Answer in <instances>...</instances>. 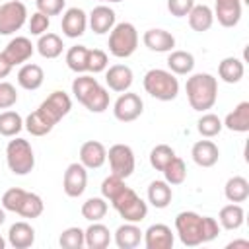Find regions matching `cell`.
<instances>
[{
    "instance_id": "6da1fadb",
    "label": "cell",
    "mask_w": 249,
    "mask_h": 249,
    "mask_svg": "<svg viewBox=\"0 0 249 249\" xmlns=\"http://www.w3.org/2000/svg\"><path fill=\"white\" fill-rule=\"evenodd\" d=\"M175 231L183 245L196 247L218 237L220 224L210 216H200L196 212L185 210L175 216Z\"/></svg>"
},
{
    "instance_id": "7a4b0ae2",
    "label": "cell",
    "mask_w": 249,
    "mask_h": 249,
    "mask_svg": "<svg viewBox=\"0 0 249 249\" xmlns=\"http://www.w3.org/2000/svg\"><path fill=\"white\" fill-rule=\"evenodd\" d=\"M185 91H187L189 105L195 111H200V113L208 111L214 107L218 99V80L208 72L193 74L191 78H187Z\"/></svg>"
},
{
    "instance_id": "3957f363",
    "label": "cell",
    "mask_w": 249,
    "mask_h": 249,
    "mask_svg": "<svg viewBox=\"0 0 249 249\" xmlns=\"http://www.w3.org/2000/svg\"><path fill=\"white\" fill-rule=\"evenodd\" d=\"M144 89L150 93L154 99L160 101H173L179 93V82L173 72L163 70V68H152L144 74Z\"/></svg>"
},
{
    "instance_id": "277c9868",
    "label": "cell",
    "mask_w": 249,
    "mask_h": 249,
    "mask_svg": "<svg viewBox=\"0 0 249 249\" xmlns=\"http://www.w3.org/2000/svg\"><path fill=\"white\" fill-rule=\"evenodd\" d=\"M109 53L117 58H128L138 47V31L130 21L115 23L109 31Z\"/></svg>"
},
{
    "instance_id": "5b68a950",
    "label": "cell",
    "mask_w": 249,
    "mask_h": 249,
    "mask_svg": "<svg viewBox=\"0 0 249 249\" xmlns=\"http://www.w3.org/2000/svg\"><path fill=\"white\" fill-rule=\"evenodd\" d=\"M6 163L14 175H27L35 167V154L25 138H14L6 146Z\"/></svg>"
},
{
    "instance_id": "8992f818",
    "label": "cell",
    "mask_w": 249,
    "mask_h": 249,
    "mask_svg": "<svg viewBox=\"0 0 249 249\" xmlns=\"http://www.w3.org/2000/svg\"><path fill=\"white\" fill-rule=\"evenodd\" d=\"M111 204H113V208L119 212V216L124 222L138 224L148 216V204L128 185L111 200Z\"/></svg>"
},
{
    "instance_id": "52a82bcc",
    "label": "cell",
    "mask_w": 249,
    "mask_h": 249,
    "mask_svg": "<svg viewBox=\"0 0 249 249\" xmlns=\"http://www.w3.org/2000/svg\"><path fill=\"white\" fill-rule=\"evenodd\" d=\"M27 21V8L19 0L0 4V35H12Z\"/></svg>"
},
{
    "instance_id": "ba28073f",
    "label": "cell",
    "mask_w": 249,
    "mask_h": 249,
    "mask_svg": "<svg viewBox=\"0 0 249 249\" xmlns=\"http://www.w3.org/2000/svg\"><path fill=\"white\" fill-rule=\"evenodd\" d=\"M107 160L111 165V173L117 177H123V179L130 177L134 171V165H136L134 152L126 144H113L107 152Z\"/></svg>"
},
{
    "instance_id": "9c48e42d",
    "label": "cell",
    "mask_w": 249,
    "mask_h": 249,
    "mask_svg": "<svg viewBox=\"0 0 249 249\" xmlns=\"http://www.w3.org/2000/svg\"><path fill=\"white\" fill-rule=\"evenodd\" d=\"M142 111H144V101L138 93H132V91H123L113 105V115L121 123L136 121L142 115Z\"/></svg>"
},
{
    "instance_id": "30bf717a",
    "label": "cell",
    "mask_w": 249,
    "mask_h": 249,
    "mask_svg": "<svg viewBox=\"0 0 249 249\" xmlns=\"http://www.w3.org/2000/svg\"><path fill=\"white\" fill-rule=\"evenodd\" d=\"M86 185H88V169L80 161L70 163L66 167V171H64V177H62L64 195L70 196V198H78V196L84 195Z\"/></svg>"
},
{
    "instance_id": "8fae6325",
    "label": "cell",
    "mask_w": 249,
    "mask_h": 249,
    "mask_svg": "<svg viewBox=\"0 0 249 249\" xmlns=\"http://www.w3.org/2000/svg\"><path fill=\"white\" fill-rule=\"evenodd\" d=\"M39 109L56 124L62 117H66V115L70 113V109H72V99H70V95H68L66 91L56 89V91H53V93L39 105Z\"/></svg>"
},
{
    "instance_id": "7c38bea8",
    "label": "cell",
    "mask_w": 249,
    "mask_h": 249,
    "mask_svg": "<svg viewBox=\"0 0 249 249\" xmlns=\"http://www.w3.org/2000/svg\"><path fill=\"white\" fill-rule=\"evenodd\" d=\"M144 235V245L146 249H171L175 243L173 231L169 226L165 224H152L146 231H142Z\"/></svg>"
},
{
    "instance_id": "4fadbf2b",
    "label": "cell",
    "mask_w": 249,
    "mask_h": 249,
    "mask_svg": "<svg viewBox=\"0 0 249 249\" xmlns=\"http://www.w3.org/2000/svg\"><path fill=\"white\" fill-rule=\"evenodd\" d=\"M88 23H89V27H91L93 33L103 35V33H109L113 29V25L117 23V14H115L113 8H109L105 4H99V6H95L89 12Z\"/></svg>"
},
{
    "instance_id": "5bb4252c",
    "label": "cell",
    "mask_w": 249,
    "mask_h": 249,
    "mask_svg": "<svg viewBox=\"0 0 249 249\" xmlns=\"http://www.w3.org/2000/svg\"><path fill=\"white\" fill-rule=\"evenodd\" d=\"M60 27H62V33L70 39H76V37H82L86 27H88V16L82 8H68L64 14H62V21H60Z\"/></svg>"
},
{
    "instance_id": "9a60e30c",
    "label": "cell",
    "mask_w": 249,
    "mask_h": 249,
    "mask_svg": "<svg viewBox=\"0 0 249 249\" xmlns=\"http://www.w3.org/2000/svg\"><path fill=\"white\" fill-rule=\"evenodd\" d=\"M33 51H35V45H33L27 37H14V39L6 45V49L2 51V54L8 58V62H10L12 66H18V64L27 62V60L31 58Z\"/></svg>"
},
{
    "instance_id": "2e32d148",
    "label": "cell",
    "mask_w": 249,
    "mask_h": 249,
    "mask_svg": "<svg viewBox=\"0 0 249 249\" xmlns=\"http://www.w3.org/2000/svg\"><path fill=\"white\" fill-rule=\"evenodd\" d=\"M132 70L126 64H113L105 70V84L111 91L123 93L128 91V88L132 86Z\"/></svg>"
},
{
    "instance_id": "e0dca14e",
    "label": "cell",
    "mask_w": 249,
    "mask_h": 249,
    "mask_svg": "<svg viewBox=\"0 0 249 249\" xmlns=\"http://www.w3.org/2000/svg\"><path fill=\"white\" fill-rule=\"evenodd\" d=\"M107 160V150L97 140H88L80 146V163L86 169H99Z\"/></svg>"
},
{
    "instance_id": "ac0fdd59",
    "label": "cell",
    "mask_w": 249,
    "mask_h": 249,
    "mask_svg": "<svg viewBox=\"0 0 249 249\" xmlns=\"http://www.w3.org/2000/svg\"><path fill=\"white\" fill-rule=\"evenodd\" d=\"M214 18L222 27H233L241 19V0H216Z\"/></svg>"
},
{
    "instance_id": "d6986e66",
    "label": "cell",
    "mask_w": 249,
    "mask_h": 249,
    "mask_svg": "<svg viewBox=\"0 0 249 249\" xmlns=\"http://www.w3.org/2000/svg\"><path fill=\"white\" fill-rule=\"evenodd\" d=\"M191 156H193V161L196 165H200V167H212V165L218 163L220 150H218V146L212 140H198V142L193 144Z\"/></svg>"
},
{
    "instance_id": "ffe728a7",
    "label": "cell",
    "mask_w": 249,
    "mask_h": 249,
    "mask_svg": "<svg viewBox=\"0 0 249 249\" xmlns=\"http://www.w3.org/2000/svg\"><path fill=\"white\" fill-rule=\"evenodd\" d=\"M8 243L14 249H27L35 243V230L27 222H16L8 230Z\"/></svg>"
},
{
    "instance_id": "44dd1931",
    "label": "cell",
    "mask_w": 249,
    "mask_h": 249,
    "mask_svg": "<svg viewBox=\"0 0 249 249\" xmlns=\"http://www.w3.org/2000/svg\"><path fill=\"white\" fill-rule=\"evenodd\" d=\"M142 41L154 53H169L175 47V37L165 29H148Z\"/></svg>"
},
{
    "instance_id": "7402d4cb",
    "label": "cell",
    "mask_w": 249,
    "mask_h": 249,
    "mask_svg": "<svg viewBox=\"0 0 249 249\" xmlns=\"http://www.w3.org/2000/svg\"><path fill=\"white\" fill-rule=\"evenodd\" d=\"M187 18H189L191 29L196 31V33L208 31V29L212 27V23H214V12H212V8L206 6V4H195V6L191 8V12L187 14Z\"/></svg>"
},
{
    "instance_id": "603a6c76",
    "label": "cell",
    "mask_w": 249,
    "mask_h": 249,
    "mask_svg": "<svg viewBox=\"0 0 249 249\" xmlns=\"http://www.w3.org/2000/svg\"><path fill=\"white\" fill-rule=\"evenodd\" d=\"M222 124L233 132H249V101L237 103L235 109L226 115Z\"/></svg>"
},
{
    "instance_id": "cb8c5ba5",
    "label": "cell",
    "mask_w": 249,
    "mask_h": 249,
    "mask_svg": "<svg viewBox=\"0 0 249 249\" xmlns=\"http://www.w3.org/2000/svg\"><path fill=\"white\" fill-rule=\"evenodd\" d=\"M43 80H45V72L39 64H33V62H27L19 68L18 72V84L27 89V91H33V89H39L43 86Z\"/></svg>"
},
{
    "instance_id": "d4e9b609",
    "label": "cell",
    "mask_w": 249,
    "mask_h": 249,
    "mask_svg": "<svg viewBox=\"0 0 249 249\" xmlns=\"http://www.w3.org/2000/svg\"><path fill=\"white\" fill-rule=\"evenodd\" d=\"M140 241H142V230L132 222H124L115 231V243L119 249H134L140 245Z\"/></svg>"
},
{
    "instance_id": "484cf974",
    "label": "cell",
    "mask_w": 249,
    "mask_h": 249,
    "mask_svg": "<svg viewBox=\"0 0 249 249\" xmlns=\"http://www.w3.org/2000/svg\"><path fill=\"white\" fill-rule=\"evenodd\" d=\"M243 220H245V210L239 202H231V204H226L222 206L220 214H218V222L224 230H239L243 226Z\"/></svg>"
},
{
    "instance_id": "4316f807",
    "label": "cell",
    "mask_w": 249,
    "mask_h": 249,
    "mask_svg": "<svg viewBox=\"0 0 249 249\" xmlns=\"http://www.w3.org/2000/svg\"><path fill=\"white\" fill-rule=\"evenodd\" d=\"M84 235H86V247H89V249H105L111 243L109 228L99 222H91V226L88 230H84Z\"/></svg>"
},
{
    "instance_id": "83f0119b",
    "label": "cell",
    "mask_w": 249,
    "mask_h": 249,
    "mask_svg": "<svg viewBox=\"0 0 249 249\" xmlns=\"http://www.w3.org/2000/svg\"><path fill=\"white\" fill-rule=\"evenodd\" d=\"M23 126L27 128V132H29L31 136H45V134H49V132L54 128V123H53L41 109H37V111L29 113V115L25 117Z\"/></svg>"
},
{
    "instance_id": "f1b7e54d",
    "label": "cell",
    "mask_w": 249,
    "mask_h": 249,
    "mask_svg": "<svg viewBox=\"0 0 249 249\" xmlns=\"http://www.w3.org/2000/svg\"><path fill=\"white\" fill-rule=\"evenodd\" d=\"M171 198H173V191H171V185L167 181H152L150 183V187H148V202L154 208L169 206Z\"/></svg>"
},
{
    "instance_id": "f546056e",
    "label": "cell",
    "mask_w": 249,
    "mask_h": 249,
    "mask_svg": "<svg viewBox=\"0 0 249 249\" xmlns=\"http://www.w3.org/2000/svg\"><path fill=\"white\" fill-rule=\"evenodd\" d=\"M245 74V66L239 58L235 56H226L220 64H218V76L226 82V84H237Z\"/></svg>"
},
{
    "instance_id": "4dcf8cb0",
    "label": "cell",
    "mask_w": 249,
    "mask_h": 249,
    "mask_svg": "<svg viewBox=\"0 0 249 249\" xmlns=\"http://www.w3.org/2000/svg\"><path fill=\"white\" fill-rule=\"evenodd\" d=\"M35 47L43 58H58L62 54L64 43L56 33H43V35H39V41Z\"/></svg>"
},
{
    "instance_id": "1f68e13d",
    "label": "cell",
    "mask_w": 249,
    "mask_h": 249,
    "mask_svg": "<svg viewBox=\"0 0 249 249\" xmlns=\"http://www.w3.org/2000/svg\"><path fill=\"white\" fill-rule=\"evenodd\" d=\"M167 66H169V72L173 74H179V76L191 74L195 68V56L187 51H169Z\"/></svg>"
},
{
    "instance_id": "d6a6232c",
    "label": "cell",
    "mask_w": 249,
    "mask_h": 249,
    "mask_svg": "<svg viewBox=\"0 0 249 249\" xmlns=\"http://www.w3.org/2000/svg\"><path fill=\"white\" fill-rule=\"evenodd\" d=\"M224 195L230 202H245L249 198V181L241 175H233L226 181Z\"/></svg>"
},
{
    "instance_id": "836d02e7",
    "label": "cell",
    "mask_w": 249,
    "mask_h": 249,
    "mask_svg": "<svg viewBox=\"0 0 249 249\" xmlns=\"http://www.w3.org/2000/svg\"><path fill=\"white\" fill-rule=\"evenodd\" d=\"M88 53H89V49L84 47V45L70 47L68 53H66V64H68V68L72 72H76V74L88 72Z\"/></svg>"
},
{
    "instance_id": "e575fe53",
    "label": "cell",
    "mask_w": 249,
    "mask_h": 249,
    "mask_svg": "<svg viewBox=\"0 0 249 249\" xmlns=\"http://www.w3.org/2000/svg\"><path fill=\"white\" fill-rule=\"evenodd\" d=\"M107 200L103 196H91L82 204V216L88 222H99L107 214Z\"/></svg>"
},
{
    "instance_id": "d590c367",
    "label": "cell",
    "mask_w": 249,
    "mask_h": 249,
    "mask_svg": "<svg viewBox=\"0 0 249 249\" xmlns=\"http://www.w3.org/2000/svg\"><path fill=\"white\" fill-rule=\"evenodd\" d=\"M43 208H45L43 198H41L39 195H35V193H27V191H25L23 200H21V204H19V208H18L16 214L33 220V218H39V216L43 214Z\"/></svg>"
},
{
    "instance_id": "8d00e7d4",
    "label": "cell",
    "mask_w": 249,
    "mask_h": 249,
    "mask_svg": "<svg viewBox=\"0 0 249 249\" xmlns=\"http://www.w3.org/2000/svg\"><path fill=\"white\" fill-rule=\"evenodd\" d=\"M23 128V119L16 111H4L0 113V134L6 138H14Z\"/></svg>"
},
{
    "instance_id": "74e56055",
    "label": "cell",
    "mask_w": 249,
    "mask_h": 249,
    "mask_svg": "<svg viewBox=\"0 0 249 249\" xmlns=\"http://www.w3.org/2000/svg\"><path fill=\"white\" fill-rule=\"evenodd\" d=\"M82 105H84L88 111H91V113H103V111L109 107V91H107L103 86H97V88L82 101Z\"/></svg>"
},
{
    "instance_id": "f35d334b",
    "label": "cell",
    "mask_w": 249,
    "mask_h": 249,
    "mask_svg": "<svg viewBox=\"0 0 249 249\" xmlns=\"http://www.w3.org/2000/svg\"><path fill=\"white\" fill-rule=\"evenodd\" d=\"M163 177H165V181H167L169 185H181V183L187 179V165H185V161H183L179 156H175V158L163 167Z\"/></svg>"
},
{
    "instance_id": "ab89813d",
    "label": "cell",
    "mask_w": 249,
    "mask_h": 249,
    "mask_svg": "<svg viewBox=\"0 0 249 249\" xmlns=\"http://www.w3.org/2000/svg\"><path fill=\"white\" fill-rule=\"evenodd\" d=\"M97 86H99V82H97L93 76H89V74H80V76L74 78V82H72V93H74V97L82 103Z\"/></svg>"
},
{
    "instance_id": "60d3db41",
    "label": "cell",
    "mask_w": 249,
    "mask_h": 249,
    "mask_svg": "<svg viewBox=\"0 0 249 249\" xmlns=\"http://www.w3.org/2000/svg\"><path fill=\"white\" fill-rule=\"evenodd\" d=\"M222 128H224V124H222L220 117L214 115V113H204V115L198 119V123H196V130H198L204 138H214V136H218Z\"/></svg>"
},
{
    "instance_id": "b9f144b4",
    "label": "cell",
    "mask_w": 249,
    "mask_h": 249,
    "mask_svg": "<svg viewBox=\"0 0 249 249\" xmlns=\"http://www.w3.org/2000/svg\"><path fill=\"white\" fill-rule=\"evenodd\" d=\"M175 158V150L167 144H158L152 148L150 152V165L156 169V171H163V167Z\"/></svg>"
},
{
    "instance_id": "7bdbcfd3",
    "label": "cell",
    "mask_w": 249,
    "mask_h": 249,
    "mask_svg": "<svg viewBox=\"0 0 249 249\" xmlns=\"http://www.w3.org/2000/svg\"><path fill=\"white\" fill-rule=\"evenodd\" d=\"M58 243L62 249H82L86 245V235H84V230L78 228V226H72V228H66L60 237H58Z\"/></svg>"
},
{
    "instance_id": "ee69618b",
    "label": "cell",
    "mask_w": 249,
    "mask_h": 249,
    "mask_svg": "<svg viewBox=\"0 0 249 249\" xmlns=\"http://www.w3.org/2000/svg\"><path fill=\"white\" fill-rule=\"evenodd\" d=\"M126 187V183H124V179L123 177H117V175H109V177H105L103 179V183H101V196L105 198V200H113L123 189Z\"/></svg>"
},
{
    "instance_id": "f6af8a7d",
    "label": "cell",
    "mask_w": 249,
    "mask_h": 249,
    "mask_svg": "<svg viewBox=\"0 0 249 249\" xmlns=\"http://www.w3.org/2000/svg\"><path fill=\"white\" fill-rule=\"evenodd\" d=\"M107 64H109V56H107L105 51L89 49V53H88V72L99 74V72L107 70Z\"/></svg>"
},
{
    "instance_id": "bcb514c9",
    "label": "cell",
    "mask_w": 249,
    "mask_h": 249,
    "mask_svg": "<svg viewBox=\"0 0 249 249\" xmlns=\"http://www.w3.org/2000/svg\"><path fill=\"white\" fill-rule=\"evenodd\" d=\"M23 195H25V191L19 189V187L8 189V191L2 195V206H4V210L18 212V208H19V204H21V200H23Z\"/></svg>"
},
{
    "instance_id": "7dc6e473",
    "label": "cell",
    "mask_w": 249,
    "mask_h": 249,
    "mask_svg": "<svg viewBox=\"0 0 249 249\" xmlns=\"http://www.w3.org/2000/svg\"><path fill=\"white\" fill-rule=\"evenodd\" d=\"M18 101L16 86L10 82H0V109H10Z\"/></svg>"
},
{
    "instance_id": "c3c4849f",
    "label": "cell",
    "mask_w": 249,
    "mask_h": 249,
    "mask_svg": "<svg viewBox=\"0 0 249 249\" xmlns=\"http://www.w3.org/2000/svg\"><path fill=\"white\" fill-rule=\"evenodd\" d=\"M27 25H29L31 35H43V33H47V29L51 25V19H49V16H45L41 12H35V14H31Z\"/></svg>"
},
{
    "instance_id": "681fc988",
    "label": "cell",
    "mask_w": 249,
    "mask_h": 249,
    "mask_svg": "<svg viewBox=\"0 0 249 249\" xmlns=\"http://www.w3.org/2000/svg\"><path fill=\"white\" fill-rule=\"evenodd\" d=\"M37 4V12L45 14V16H58L64 6H66V0H35Z\"/></svg>"
},
{
    "instance_id": "f907efd6",
    "label": "cell",
    "mask_w": 249,
    "mask_h": 249,
    "mask_svg": "<svg viewBox=\"0 0 249 249\" xmlns=\"http://www.w3.org/2000/svg\"><path fill=\"white\" fill-rule=\"evenodd\" d=\"M193 6H195V0H167V10L175 18H185Z\"/></svg>"
},
{
    "instance_id": "816d5d0a",
    "label": "cell",
    "mask_w": 249,
    "mask_h": 249,
    "mask_svg": "<svg viewBox=\"0 0 249 249\" xmlns=\"http://www.w3.org/2000/svg\"><path fill=\"white\" fill-rule=\"evenodd\" d=\"M12 68H14V66H12V64L8 62V58L0 53V80H2V78H6V76L12 72Z\"/></svg>"
},
{
    "instance_id": "f5cc1de1",
    "label": "cell",
    "mask_w": 249,
    "mask_h": 249,
    "mask_svg": "<svg viewBox=\"0 0 249 249\" xmlns=\"http://www.w3.org/2000/svg\"><path fill=\"white\" fill-rule=\"evenodd\" d=\"M231 247H249V241L247 239H237V241L228 243V249H231Z\"/></svg>"
},
{
    "instance_id": "db71d44e",
    "label": "cell",
    "mask_w": 249,
    "mask_h": 249,
    "mask_svg": "<svg viewBox=\"0 0 249 249\" xmlns=\"http://www.w3.org/2000/svg\"><path fill=\"white\" fill-rule=\"evenodd\" d=\"M6 222V210H4V206H0V226Z\"/></svg>"
},
{
    "instance_id": "11a10c76",
    "label": "cell",
    "mask_w": 249,
    "mask_h": 249,
    "mask_svg": "<svg viewBox=\"0 0 249 249\" xmlns=\"http://www.w3.org/2000/svg\"><path fill=\"white\" fill-rule=\"evenodd\" d=\"M4 247H6V239L0 235V249H4Z\"/></svg>"
},
{
    "instance_id": "9f6ffc18",
    "label": "cell",
    "mask_w": 249,
    "mask_h": 249,
    "mask_svg": "<svg viewBox=\"0 0 249 249\" xmlns=\"http://www.w3.org/2000/svg\"><path fill=\"white\" fill-rule=\"evenodd\" d=\"M99 2H121V0H99Z\"/></svg>"
}]
</instances>
